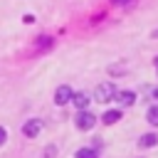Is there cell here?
Listing matches in <instances>:
<instances>
[{"instance_id":"cell-1","label":"cell","mask_w":158,"mask_h":158,"mask_svg":"<svg viewBox=\"0 0 158 158\" xmlns=\"http://www.w3.org/2000/svg\"><path fill=\"white\" fill-rule=\"evenodd\" d=\"M74 123H77V128H79V131H89V128H94L96 116H94V114H89V111L84 109V111H79V114H77Z\"/></svg>"},{"instance_id":"cell-2","label":"cell","mask_w":158,"mask_h":158,"mask_svg":"<svg viewBox=\"0 0 158 158\" xmlns=\"http://www.w3.org/2000/svg\"><path fill=\"white\" fill-rule=\"evenodd\" d=\"M114 96H116V89H114L111 84H99L96 91H94V99H96L99 104H106V101H111Z\"/></svg>"},{"instance_id":"cell-3","label":"cell","mask_w":158,"mask_h":158,"mask_svg":"<svg viewBox=\"0 0 158 158\" xmlns=\"http://www.w3.org/2000/svg\"><path fill=\"white\" fill-rule=\"evenodd\" d=\"M40 131H42V121H40V118H30V121L22 126V133H25L27 138H35V136H40Z\"/></svg>"},{"instance_id":"cell-4","label":"cell","mask_w":158,"mask_h":158,"mask_svg":"<svg viewBox=\"0 0 158 158\" xmlns=\"http://www.w3.org/2000/svg\"><path fill=\"white\" fill-rule=\"evenodd\" d=\"M114 99H116L118 106H131V104L136 101V94H133V91H116Z\"/></svg>"},{"instance_id":"cell-5","label":"cell","mask_w":158,"mask_h":158,"mask_svg":"<svg viewBox=\"0 0 158 158\" xmlns=\"http://www.w3.org/2000/svg\"><path fill=\"white\" fill-rule=\"evenodd\" d=\"M69 99H72V89H69V86H59V89L54 91V104L62 106V104H67Z\"/></svg>"},{"instance_id":"cell-6","label":"cell","mask_w":158,"mask_h":158,"mask_svg":"<svg viewBox=\"0 0 158 158\" xmlns=\"http://www.w3.org/2000/svg\"><path fill=\"white\" fill-rule=\"evenodd\" d=\"M121 118V109H111V111H106L104 116H101V121L106 123V126H111V123H116Z\"/></svg>"},{"instance_id":"cell-7","label":"cell","mask_w":158,"mask_h":158,"mask_svg":"<svg viewBox=\"0 0 158 158\" xmlns=\"http://www.w3.org/2000/svg\"><path fill=\"white\" fill-rule=\"evenodd\" d=\"M72 101H74V106H77L79 111H84V109H86V104H89V96L79 91V94H72Z\"/></svg>"},{"instance_id":"cell-8","label":"cell","mask_w":158,"mask_h":158,"mask_svg":"<svg viewBox=\"0 0 158 158\" xmlns=\"http://www.w3.org/2000/svg\"><path fill=\"white\" fill-rule=\"evenodd\" d=\"M156 143H158V136L156 133H146V136L138 138V146L141 148H148V146H156Z\"/></svg>"},{"instance_id":"cell-9","label":"cell","mask_w":158,"mask_h":158,"mask_svg":"<svg viewBox=\"0 0 158 158\" xmlns=\"http://www.w3.org/2000/svg\"><path fill=\"white\" fill-rule=\"evenodd\" d=\"M77 158H99V151L96 148H79Z\"/></svg>"},{"instance_id":"cell-10","label":"cell","mask_w":158,"mask_h":158,"mask_svg":"<svg viewBox=\"0 0 158 158\" xmlns=\"http://www.w3.org/2000/svg\"><path fill=\"white\" fill-rule=\"evenodd\" d=\"M148 123L151 126H158V106H151L148 109Z\"/></svg>"},{"instance_id":"cell-11","label":"cell","mask_w":158,"mask_h":158,"mask_svg":"<svg viewBox=\"0 0 158 158\" xmlns=\"http://www.w3.org/2000/svg\"><path fill=\"white\" fill-rule=\"evenodd\" d=\"M5 141H7V131H5V128H2V126H0V146H2V143H5Z\"/></svg>"},{"instance_id":"cell-12","label":"cell","mask_w":158,"mask_h":158,"mask_svg":"<svg viewBox=\"0 0 158 158\" xmlns=\"http://www.w3.org/2000/svg\"><path fill=\"white\" fill-rule=\"evenodd\" d=\"M54 156V146H47V151H44V158H52Z\"/></svg>"},{"instance_id":"cell-13","label":"cell","mask_w":158,"mask_h":158,"mask_svg":"<svg viewBox=\"0 0 158 158\" xmlns=\"http://www.w3.org/2000/svg\"><path fill=\"white\" fill-rule=\"evenodd\" d=\"M111 2H114V5H123L126 0H111Z\"/></svg>"},{"instance_id":"cell-14","label":"cell","mask_w":158,"mask_h":158,"mask_svg":"<svg viewBox=\"0 0 158 158\" xmlns=\"http://www.w3.org/2000/svg\"><path fill=\"white\" fill-rule=\"evenodd\" d=\"M153 96H156V99H158V89H156V91H153Z\"/></svg>"},{"instance_id":"cell-15","label":"cell","mask_w":158,"mask_h":158,"mask_svg":"<svg viewBox=\"0 0 158 158\" xmlns=\"http://www.w3.org/2000/svg\"><path fill=\"white\" fill-rule=\"evenodd\" d=\"M156 67H158V57H156Z\"/></svg>"}]
</instances>
